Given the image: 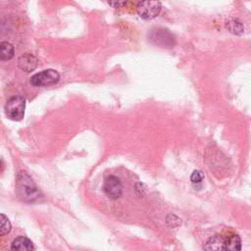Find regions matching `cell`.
<instances>
[{"label": "cell", "instance_id": "1", "mask_svg": "<svg viewBox=\"0 0 251 251\" xmlns=\"http://www.w3.org/2000/svg\"><path fill=\"white\" fill-rule=\"evenodd\" d=\"M16 193L25 202H34L42 196L41 192L25 172H20L16 177Z\"/></svg>", "mask_w": 251, "mask_h": 251}, {"label": "cell", "instance_id": "2", "mask_svg": "<svg viewBox=\"0 0 251 251\" xmlns=\"http://www.w3.org/2000/svg\"><path fill=\"white\" fill-rule=\"evenodd\" d=\"M25 99L22 95L9 98L5 104V114L12 121H21L25 116Z\"/></svg>", "mask_w": 251, "mask_h": 251}, {"label": "cell", "instance_id": "3", "mask_svg": "<svg viewBox=\"0 0 251 251\" xmlns=\"http://www.w3.org/2000/svg\"><path fill=\"white\" fill-rule=\"evenodd\" d=\"M59 79H60L59 73L53 69H48L33 75L30 77V84L36 87L49 86L57 83Z\"/></svg>", "mask_w": 251, "mask_h": 251}, {"label": "cell", "instance_id": "4", "mask_svg": "<svg viewBox=\"0 0 251 251\" xmlns=\"http://www.w3.org/2000/svg\"><path fill=\"white\" fill-rule=\"evenodd\" d=\"M161 8L159 1H141L137 3L136 11L142 19L151 20L160 14Z\"/></svg>", "mask_w": 251, "mask_h": 251}, {"label": "cell", "instance_id": "5", "mask_svg": "<svg viewBox=\"0 0 251 251\" xmlns=\"http://www.w3.org/2000/svg\"><path fill=\"white\" fill-rule=\"evenodd\" d=\"M104 191L111 199H118L123 193V184L119 177L109 176L104 181Z\"/></svg>", "mask_w": 251, "mask_h": 251}, {"label": "cell", "instance_id": "6", "mask_svg": "<svg viewBox=\"0 0 251 251\" xmlns=\"http://www.w3.org/2000/svg\"><path fill=\"white\" fill-rule=\"evenodd\" d=\"M150 40L153 41L155 44L171 47L175 44V37L174 35L167 29L158 28L152 30L150 33Z\"/></svg>", "mask_w": 251, "mask_h": 251}, {"label": "cell", "instance_id": "7", "mask_svg": "<svg viewBox=\"0 0 251 251\" xmlns=\"http://www.w3.org/2000/svg\"><path fill=\"white\" fill-rule=\"evenodd\" d=\"M18 66L24 72L30 73L37 67V59L32 54H23L18 59Z\"/></svg>", "mask_w": 251, "mask_h": 251}, {"label": "cell", "instance_id": "8", "mask_svg": "<svg viewBox=\"0 0 251 251\" xmlns=\"http://www.w3.org/2000/svg\"><path fill=\"white\" fill-rule=\"evenodd\" d=\"M226 241L224 238L218 234L211 236L205 243V251H224Z\"/></svg>", "mask_w": 251, "mask_h": 251}, {"label": "cell", "instance_id": "9", "mask_svg": "<svg viewBox=\"0 0 251 251\" xmlns=\"http://www.w3.org/2000/svg\"><path fill=\"white\" fill-rule=\"evenodd\" d=\"M12 251H33L32 242L25 236H18L11 244Z\"/></svg>", "mask_w": 251, "mask_h": 251}, {"label": "cell", "instance_id": "10", "mask_svg": "<svg viewBox=\"0 0 251 251\" xmlns=\"http://www.w3.org/2000/svg\"><path fill=\"white\" fill-rule=\"evenodd\" d=\"M226 27L227 30L235 35H241L244 32L243 23L237 18H230L226 23Z\"/></svg>", "mask_w": 251, "mask_h": 251}, {"label": "cell", "instance_id": "11", "mask_svg": "<svg viewBox=\"0 0 251 251\" xmlns=\"http://www.w3.org/2000/svg\"><path fill=\"white\" fill-rule=\"evenodd\" d=\"M15 55V48L13 44L7 41L0 43V59L2 61L11 60Z\"/></svg>", "mask_w": 251, "mask_h": 251}, {"label": "cell", "instance_id": "12", "mask_svg": "<svg viewBox=\"0 0 251 251\" xmlns=\"http://www.w3.org/2000/svg\"><path fill=\"white\" fill-rule=\"evenodd\" d=\"M226 251H240L241 250V239L238 234L230 235L225 244Z\"/></svg>", "mask_w": 251, "mask_h": 251}, {"label": "cell", "instance_id": "13", "mask_svg": "<svg viewBox=\"0 0 251 251\" xmlns=\"http://www.w3.org/2000/svg\"><path fill=\"white\" fill-rule=\"evenodd\" d=\"M10 230H11V223H10V221L8 220V218L4 214H1V231H0V234L1 235H5Z\"/></svg>", "mask_w": 251, "mask_h": 251}, {"label": "cell", "instance_id": "14", "mask_svg": "<svg viewBox=\"0 0 251 251\" xmlns=\"http://www.w3.org/2000/svg\"><path fill=\"white\" fill-rule=\"evenodd\" d=\"M203 178H204V175L201 171H194L190 176V180L193 183H199L203 180Z\"/></svg>", "mask_w": 251, "mask_h": 251}, {"label": "cell", "instance_id": "15", "mask_svg": "<svg viewBox=\"0 0 251 251\" xmlns=\"http://www.w3.org/2000/svg\"><path fill=\"white\" fill-rule=\"evenodd\" d=\"M125 4V2H118V3H113V2H109V5H111V6H115V7H119V6H122V5H124Z\"/></svg>", "mask_w": 251, "mask_h": 251}]
</instances>
